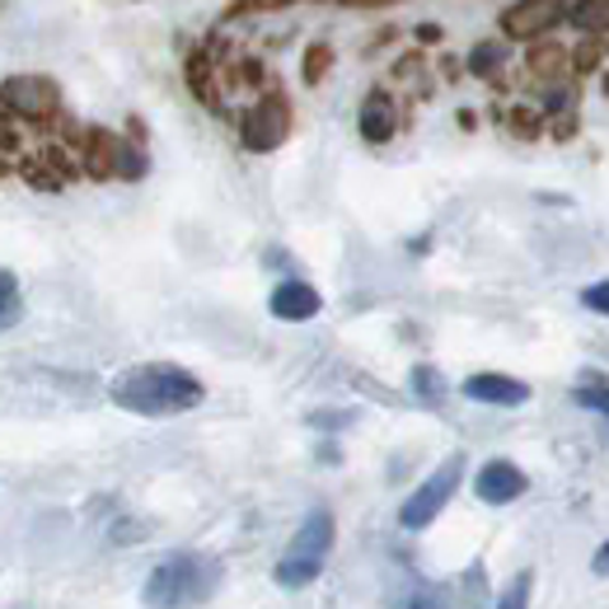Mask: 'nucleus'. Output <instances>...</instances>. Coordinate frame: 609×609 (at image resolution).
Returning <instances> with one entry per match:
<instances>
[{"label":"nucleus","mask_w":609,"mask_h":609,"mask_svg":"<svg viewBox=\"0 0 609 609\" xmlns=\"http://www.w3.org/2000/svg\"><path fill=\"white\" fill-rule=\"evenodd\" d=\"M109 398L117 408L142 413V417H173V413L198 408L206 398V390H202L198 375L179 371V365L150 361V365H132V371H122L109 385Z\"/></svg>","instance_id":"nucleus-1"},{"label":"nucleus","mask_w":609,"mask_h":609,"mask_svg":"<svg viewBox=\"0 0 609 609\" xmlns=\"http://www.w3.org/2000/svg\"><path fill=\"white\" fill-rule=\"evenodd\" d=\"M221 586V563L206 553H173L146 577V605H202Z\"/></svg>","instance_id":"nucleus-2"},{"label":"nucleus","mask_w":609,"mask_h":609,"mask_svg":"<svg viewBox=\"0 0 609 609\" xmlns=\"http://www.w3.org/2000/svg\"><path fill=\"white\" fill-rule=\"evenodd\" d=\"M334 516L328 511H309L301 520V530H295L291 539V549H286V559L277 563V586H286V590H301L309 586L324 572V559H328V549H334Z\"/></svg>","instance_id":"nucleus-3"},{"label":"nucleus","mask_w":609,"mask_h":609,"mask_svg":"<svg viewBox=\"0 0 609 609\" xmlns=\"http://www.w3.org/2000/svg\"><path fill=\"white\" fill-rule=\"evenodd\" d=\"M460 474H464V455H450V460L437 469V474H431V478L404 501V511H398V526H404V530H427L431 520L446 511V501L455 497Z\"/></svg>","instance_id":"nucleus-4"},{"label":"nucleus","mask_w":609,"mask_h":609,"mask_svg":"<svg viewBox=\"0 0 609 609\" xmlns=\"http://www.w3.org/2000/svg\"><path fill=\"white\" fill-rule=\"evenodd\" d=\"M286 132H291V103L282 94H263L249 113H244V122H239L244 150H258V155H268V150L282 146Z\"/></svg>","instance_id":"nucleus-5"},{"label":"nucleus","mask_w":609,"mask_h":609,"mask_svg":"<svg viewBox=\"0 0 609 609\" xmlns=\"http://www.w3.org/2000/svg\"><path fill=\"white\" fill-rule=\"evenodd\" d=\"M567 0H516V5L501 10V33L511 43H534L544 38L549 29H559L567 20Z\"/></svg>","instance_id":"nucleus-6"},{"label":"nucleus","mask_w":609,"mask_h":609,"mask_svg":"<svg viewBox=\"0 0 609 609\" xmlns=\"http://www.w3.org/2000/svg\"><path fill=\"white\" fill-rule=\"evenodd\" d=\"M5 113H24V122H52L61 113V90L47 76H10L5 80Z\"/></svg>","instance_id":"nucleus-7"},{"label":"nucleus","mask_w":609,"mask_h":609,"mask_svg":"<svg viewBox=\"0 0 609 609\" xmlns=\"http://www.w3.org/2000/svg\"><path fill=\"white\" fill-rule=\"evenodd\" d=\"M526 487H530V478L520 474L511 460H487L474 478V493L487 501V507H507V501H516Z\"/></svg>","instance_id":"nucleus-8"},{"label":"nucleus","mask_w":609,"mask_h":609,"mask_svg":"<svg viewBox=\"0 0 609 609\" xmlns=\"http://www.w3.org/2000/svg\"><path fill=\"white\" fill-rule=\"evenodd\" d=\"M464 394L478 398V404H493V408H520L530 398V385L526 380H511V375H469Z\"/></svg>","instance_id":"nucleus-9"},{"label":"nucleus","mask_w":609,"mask_h":609,"mask_svg":"<svg viewBox=\"0 0 609 609\" xmlns=\"http://www.w3.org/2000/svg\"><path fill=\"white\" fill-rule=\"evenodd\" d=\"M272 315L277 319H315L319 315V291L309 286V282H301V277H291V282H277L272 286Z\"/></svg>","instance_id":"nucleus-10"},{"label":"nucleus","mask_w":609,"mask_h":609,"mask_svg":"<svg viewBox=\"0 0 609 609\" xmlns=\"http://www.w3.org/2000/svg\"><path fill=\"white\" fill-rule=\"evenodd\" d=\"M357 127H361L365 142L385 146L390 136H394V127H398V109H394V99H390L385 90H371V94H365V103H361V113H357Z\"/></svg>","instance_id":"nucleus-11"},{"label":"nucleus","mask_w":609,"mask_h":609,"mask_svg":"<svg viewBox=\"0 0 609 609\" xmlns=\"http://www.w3.org/2000/svg\"><path fill=\"white\" fill-rule=\"evenodd\" d=\"M117 169H122V136L84 132V173L90 179H117Z\"/></svg>","instance_id":"nucleus-12"},{"label":"nucleus","mask_w":609,"mask_h":609,"mask_svg":"<svg viewBox=\"0 0 609 609\" xmlns=\"http://www.w3.org/2000/svg\"><path fill=\"white\" fill-rule=\"evenodd\" d=\"M567 61H572V57H567L559 43H539V47H530V76H534V80H559Z\"/></svg>","instance_id":"nucleus-13"},{"label":"nucleus","mask_w":609,"mask_h":609,"mask_svg":"<svg viewBox=\"0 0 609 609\" xmlns=\"http://www.w3.org/2000/svg\"><path fill=\"white\" fill-rule=\"evenodd\" d=\"M567 20L577 24L582 33H596V38H605V33H609V0H577Z\"/></svg>","instance_id":"nucleus-14"},{"label":"nucleus","mask_w":609,"mask_h":609,"mask_svg":"<svg viewBox=\"0 0 609 609\" xmlns=\"http://www.w3.org/2000/svg\"><path fill=\"white\" fill-rule=\"evenodd\" d=\"M206 71H212V57H206V52H193V57H188V84L198 90V99L206 103V109H221V90L206 84Z\"/></svg>","instance_id":"nucleus-15"},{"label":"nucleus","mask_w":609,"mask_h":609,"mask_svg":"<svg viewBox=\"0 0 609 609\" xmlns=\"http://www.w3.org/2000/svg\"><path fill=\"white\" fill-rule=\"evenodd\" d=\"M20 319H24L20 282H14V272H0V328H14Z\"/></svg>","instance_id":"nucleus-16"},{"label":"nucleus","mask_w":609,"mask_h":609,"mask_svg":"<svg viewBox=\"0 0 609 609\" xmlns=\"http://www.w3.org/2000/svg\"><path fill=\"white\" fill-rule=\"evenodd\" d=\"M501 61H507V47L501 43H478L474 52H469V71L474 76H497Z\"/></svg>","instance_id":"nucleus-17"},{"label":"nucleus","mask_w":609,"mask_h":609,"mask_svg":"<svg viewBox=\"0 0 609 609\" xmlns=\"http://www.w3.org/2000/svg\"><path fill=\"white\" fill-rule=\"evenodd\" d=\"M413 394L422 398V404H441V398H446V380L431 371V365H413Z\"/></svg>","instance_id":"nucleus-18"},{"label":"nucleus","mask_w":609,"mask_h":609,"mask_svg":"<svg viewBox=\"0 0 609 609\" xmlns=\"http://www.w3.org/2000/svg\"><path fill=\"white\" fill-rule=\"evenodd\" d=\"M507 132H516L520 142H539V136H544V117L530 113V109H511L507 113Z\"/></svg>","instance_id":"nucleus-19"},{"label":"nucleus","mask_w":609,"mask_h":609,"mask_svg":"<svg viewBox=\"0 0 609 609\" xmlns=\"http://www.w3.org/2000/svg\"><path fill=\"white\" fill-rule=\"evenodd\" d=\"M328 61H334V52H328L324 43H309V47H305V71H301V80H305V84H319L324 71H328Z\"/></svg>","instance_id":"nucleus-20"},{"label":"nucleus","mask_w":609,"mask_h":609,"mask_svg":"<svg viewBox=\"0 0 609 609\" xmlns=\"http://www.w3.org/2000/svg\"><path fill=\"white\" fill-rule=\"evenodd\" d=\"M600 57H605V43H596V33H590V43H582L577 52H572V71H596L600 66Z\"/></svg>","instance_id":"nucleus-21"},{"label":"nucleus","mask_w":609,"mask_h":609,"mask_svg":"<svg viewBox=\"0 0 609 609\" xmlns=\"http://www.w3.org/2000/svg\"><path fill=\"white\" fill-rule=\"evenodd\" d=\"M295 0H235L230 10H225V20H235V14H263V10H286Z\"/></svg>","instance_id":"nucleus-22"},{"label":"nucleus","mask_w":609,"mask_h":609,"mask_svg":"<svg viewBox=\"0 0 609 609\" xmlns=\"http://www.w3.org/2000/svg\"><path fill=\"white\" fill-rule=\"evenodd\" d=\"M146 173V155L136 150L132 142H122V169H117V179H142Z\"/></svg>","instance_id":"nucleus-23"},{"label":"nucleus","mask_w":609,"mask_h":609,"mask_svg":"<svg viewBox=\"0 0 609 609\" xmlns=\"http://www.w3.org/2000/svg\"><path fill=\"white\" fill-rule=\"evenodd\" d=\"M526 600H530V572H520L511 582V590H501V609H520Z\"/></svg>","instance_id":"nucleus-24"},{"label":"nucleus","mask_w":609,"mask_h":609,"mask_svg":"<svg viewBox=\"0 0 609 609\" xmlns=\"http://www.w3.org/2000/svg\"><path fill=\"white\" fill-rule=\"evenodd\" d=\"M582 305H586V309H596V315H609V282L586 286V291H582Z\"/></svg>","instance_id":"nucleus-25"},{"label":"nucleus","mask_w":609,"mask_h":609,"mask_svg":"<svg viewBox=\"0 0 609 609\" xmlns=\"http://www.w3.org/2000/svg\"><path fill=\"white\" fill-rule=\"evenodd\" d=\"M263 80V61H239V66H230V84H258Z\"/></svg>","instance_id":"nucleus-26"},{"label":"nucleus","mask_w":609,"mask_h":609,"mask_svg":"<svg viewBox=\"0 0 609 609\" xmlns=\"http://www.w3.org/2000/svg\"><path fill=\"white\" fill-rule=\"evenodd\" d=\"M577 404H582V408H596V413H605V417H609V390L586 385V390H577Z\"/></svg>","instance_id":"nucleus-27"},{"label":"nucleus","mask_w":609,"mask_h":609,"mask_svg":"<svg viewBox=\"0 0 609 609\" xmlns=\"http://www.w3.org/2000/svg\"><path fill=\"white\" fill-rule=\"evenodd\" d=\"M352 422V413H309V427H324V431H338Z\"/></svg>","instance_id":"nucleus-28"},{"label":"nucleus","mask_w":609,"mask_h":609,"mask_svg":"<svg viewBox=\"0 0 609 609\" xmlns=\"http://www.w3.org/2000/svg\"><path fill=\"white\" fill-rule=\"evenodd\" d=\"M572 109V94L567 90H553L549 99H544V113H567Z\"/></svg>","instance_id":"nucleus-29"},{"label":"nucleus","mask_w":609,"mask_h":609,"mask_svg":"<svg viewBox=\"0 0 609 609\" xmlns=\"http://www.w3.org/2000/svg\"><path fill=\"white\" fill-rule=\"evenodd\" d=\"M590 572H596V577H609V544L596 549V559H590Z\"/></svg>","instance_id":"nucleus-30"},{"label":"nucleus","mask_w":609,"mask_h":609,"mask_svg":"<svg viewBox=\"0 0 609 609\" xmlns=\"http://www.w3.org/2000/svg\"><path fill=\"white\" fill-rule=\"evenodd\" d=\"M572 132H577V122H572V117L553 122V142H572Z\"/></svg>","instance_id":"nucleus-31"},{"label":"nucleus","mask_w":609,"mask_h":609,"mask_svg":"<svg viewBox=\"0 0 609 609\" xmlns=\"http://www.w3.org/2000/svg\"><path fill=\"white\" fill-rule=\"evenodd\" d=\"M347 10H380V5H394V0H342Z\"/></svg>","instance_id":"nucleus-32"},{"label":"nucleus","mask_w":609,"mask_h":609,"mask_svg":"<svg viewBox=\"0 0 609 609\" xmlns=\"http://www.w3.org/2000/svg\"><path fill=\"white\" fill-rule=\"evenodd\" d=\"M417 43H441V24H422L417 29Z\"/></svg>","instance_id":"nucleus-33"}]
</instances>
